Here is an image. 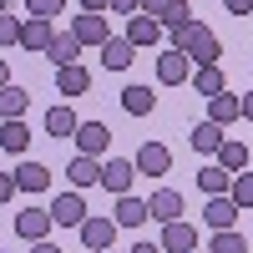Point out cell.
Listing matches in <instances>:
<instances>
[{
    "mask_svg": "<svg viewBox=\"0 0 253 253\" xmlns=\"http://www.w3.org/2000/svg\"><path fill=\"white\" fill-rule=\"evenodd\" d=\"M172 5V0H142V15H152V20H162V10Z\"/></svg>",
    "mask_w": 253,
    "mask_h": 253,
    "instance_id": "obj_37",
    "label": "cell"
},
{
    "mask_svg": "<svg viewBox=\"0 0 253 253\" xmlns=\"http://www.w3.org/2000/svg\"><path fill=\"white\" fill-rule=\"evenodd\" d=\"M122 112L126 117H152L157 112V91L152 86H126L122 91Z\"/></svg>",
    "mask_w": 253,
    "mask_h": 253,
    "instance_id": "obj_17",
    "label": "cell"
},
{
    "mask_svg": "<svg viewBox=\"0 0 253 253\" xmlns=\"http://www.w3.org/2000/svg\"><path fill=\"white\" fill-rule=\"evenodd\" d=\"M238 213H243V208L233 203V198H208V208H203V223L208 228H213V233H228V228H238Z\"/></svg>",
    "mask_w": 253,
    "mask_h": 253,
    "instance_id": "obj_8",
    "label": "cell"
},
{
    "mask_svg": "<svg viewBox=\"0 0 253 253\" xmlns=\"http://www.w3.org/2000/svg\"><path fill=\"white\" fill-rule=\"evenodd\" d=\"M172 51H182L193 66H218V36L203 26V20H187L182 31H172Z\"/></svg>",
    "mask_w": 253,
    "mask_h": 253,
    "instance_id": "obj_1",
    "label": "cell"
},
{
    "mask_svg": "<svg viewBox=\"0 0 253 253\" xmlns=\"http://www.w3.org/2000/svg\"><path fill=\"white\" fill-rule=\"evenodd\" d=\"M162 253H198V228L193 223H162Z\"/></svg>",
    "mask_w": 253,
    "mask_h": 253,
    "instance_id": "obj_10",
    "label": "cell"
},
{
    "mask_svg": "<svg viewBox=\"0 0 253 253\" xmlns=\"http://www.w3.org/2000/svg\"><path fill=\"white\" fill-rule=\"evenodd\" d=\"M198 187H203L208 198H223L228 187H233V172H223V167L213 162V167H203V172H198Z\"/></svg>",
    "mask_w": 253,
    "mask_h": 253,
    "instance_id": "obj_28",
    "label": "cell"
},
{
    "mask_svg": "<svg viewBox=\"0 0 253 253\" xmlns=\"http://www.w3.org/2000/svg\"><path fill=\"white\" fill-rule=\"evenodd\" d=\"M223 5L233 10V15H253V0H223Z\"/></svg>",
    "mask_w": 253,
    "mask_h": 253,
    "instance_id": "obj_38",
    "label": "cell"
},
{
    "mask_svg": "<svg viewBox=\"0 0 253 253\" xmlns=\"http://www.w3.org/2000/svg\"><path fill=\"white\" fill-rule=\"evenodd\" d=\"M20 26H26V20H15L10 10L0 15V46H20Z\"/></svg>",
    "mask_w": 253,
    "mask_h": 253,
    "instance_id": "obj_33",
    "label": "cell"
},
{
    "mask_svg": "<svg viewBox=\"0 0 253 253\" xmlns=\"http://www.w3.org/2000/svg\"><path fill=\"white\" fill-rule=\"evenodd\" d=\"M61 5H66V0H26V10H31V15H41V20H51Z\"/></svg>",
    "mask_w": 253,
    "mask_h": 253,
    "instance_id": "obj_34",
    "label": "cell"
},
{
    "mask_svg": "<svg viewBox=\"0 0 253 253\" xmlns=\"http://www.w3.org/2000/svg\"><path fill=\"white\" fill-rule=\"evenodd\" d=\"M76 126H81V117L61 101V107H46V132L51 137H76Z\"/></svg>",
    "mask_w": 253,
    "mask_h": 253,
    "instance_id": "obj_22",
    "label": "cell"
},
{
    "mask_svg": "<svg viewBox=\"0 0 253 253\" xmlns=\"http://www.w3.org/2000/svg\"><path fill=\"white\" fill-rule=\"evenodd\" d=\"M51 41H56V26H51V20L31 15L26 26H20V46H26V51H51Z\"/></svg>",
    "mask_w": 253,
    "mask_h": 253,
    "instance_id": "obj_14",
    "label": "cell"
},
{
    "mask_svg": "<svg viewBox=\"0 0 253 253\" xmlns=\"http://www.w3.org/2000/svg\"><path fill=\"white\" fill-rule=\"evenodd\" d=\"M243 117V101L233 96V91H223V96H213L208 101V122H218V126H233Z\"/></svg>",
    "mask_w": 253,
    "mask_h": 253,
    "instance_id": "obj_21",
    "label": "cell"
},
{
    "mask_svg": "<svg viewBox=\"0 0 253 253\" xmlns=\"http://www.w3.org/2000/svg\"><path fill=\"white\" fill-rule=\"evenodd\" d=\"M132 253H162V243H132Z\"/></svg>",
    "mask_w": 253,
    "mask_h": 253,
    "instance_id": "obj_41",
    "label": "cell"
},
{
    "mask_svg": "<svg viewBox=\"0 0 253 253\" xmlns=\"http://www.w3.org/2000/svg\"><path fill=\"white\" fill-rule=\"evenodd\" d=\"M86 213H91V208H86V198H81L76 187H71V193H61V198H51V218H56L61 228H81Z\"/></svg>",
    "mask_w": 253,
    "mask_h": 253,
    "instance_id": "obj_5",
    "label": "cell"
},
{
    "mask_svg": "<svg viewBox=\"0 0 253 253\" xmlns=\"http://www.w3.org/2000/svg\"><path fill=\"white\" fill-rule=\"evenodd\" d=\"M15 193H20V187H15V172H0V208H5Z\"/></svg>",
    "mask_w": 253,
    "mask_h": 253,
    "instance_id": "obj_35",
    "label": "cell"
},
{
    "mask_svg": "<svg viewBox=\"0 0 253 253\" xmlns=\"http://www.w3.org/2000/svg\"><path fill=\"white\" fill-rule=\"evenodd\" d=\"M66 177H71V187H76V193H81V187H96L101 182V157H71L66 162Z\"/></svg>",
    "mask_w": 253,
    "mask_h": 253,
    "instance_id": "obj_13",
    "label": "cell"
},
{
    "mask_svg": "<svg viewBox=\"0 0 253 253\" xmlns=\"http://www.w3.org/2000/svg\"><path fill=\"white\" fill-rule=\"evenodd\" d=\"M81 10H91V15H101V10H107V0H81Z\"/></svg>",
    "mask_w": 253,
    "mask_h": 253,
    "instance_id": "obj_40",
    "label": "cell"
},
{
    "mask_svg": "<svg viewBox=\"0 0 253 253\" xmlns=\"http://www.w3.org/2000/svg\"><path fill=\"white\" fill-rule=\"evenodd\" d=\"M10 86V71H5V61H0V91H5Z\"/></svg>",
    "mask_w": 253,
    "mask_h": 253,
    "instance_id": "obj_43",
    "label": "cell"
},
{
    "mask_svg": "<svg viewBox=\"0 0 253 253\" xmlns=\"http://www.w3.org/2000/svg\"><path fill=\"white\" fill-rule=\"evenodd\" d=\"M137 172L142 177H167L172 172V152H167L162 142H142L137 147Z\"/></svg>",
    "mask_w": 253,
    "mask_h": 253,
    "instance_id": "obj_7",
    "label": "cell"
},
{
    "mask_svg": "<svg viewBox=\"0 0 253 253\" xmlns=\"http://www.w3.org/2000/svg\"><path fill=\"white\" fill-rule=\"evenodd\" d=\"M71 36L81 41V46H107V41H112V26H107V15H91V10H81L76 20H71Z\"/></svg>",
    "mask_w": 253,
    "mask_h": 253,
    "instance_id": "obj_3",
    "label": "cell"
},
{
    "mask_svg": "<svg viewBox=\"0 0 253 253\" xmlns=\"http://www.w3.org/2000/svg\"><path fill=\"white\" fill-rule=\"evenodd\" d=\"M238 101H243V117L253 122V91H248V96H238Z\"/></svg>",
    "mask_w": 253,
    "mask_h": 253,
    "instance_id": "obj_42",
    "label": "cell"
},
{
    "mask_svg": "<svg viewBox=\"0 0 253 253\" xmlns=\"http://www.w3.org/2000/svg\"><path fill=\"white\" fill-rule=\"evenodd\" d=\"M56 91H61V96H86V91H91V76L81 71V66H61V71H56Z\"/></svg>",
    "mask_w": 253,
    "mask_h": 253,
    "instance_id": "obj_25",
    "label": "cell"
},
{
    "mask_svg": "<svg viewBox=\"0 0 253 253\" xmlns=\"http://www.w3.org/2000/svg\"><path fill=\"white\" fill-rule=\"evenodd\" d=\"M208 253H248V243H243L238 228H228V233H213V248Z\"/></svg>",
    "mask_w": 253,
    "mask_h": 253,
    "instance_id": "obj_32",
    "label": "cell"
},
{
    "mask_svg": "<svg viewBox=\"0 0 253 253\" xmlns=\"http://www.w3.org/2000/svg\"><path fill=\"white\" fill-rule=\"evenodd\" d=\"M31 107V91H20V86H5L0 91V122H20Z\"/></svg>",
    "mask_w": 253,
    "mask_h": 253,
    "instance_id": "obj_27",
    "label": "cell"
},
{
    "mask_svg": "<svg viewBox=\"0 0 253 253\" xmlns=\"http://www.w3.org/2000/svg\"><path fill=\"white\" fill-rule=\"evenodd\" d=\"M26 147H31V126H26V122H0V152L20 157Z\"/></svg>",
    "mask_w": 253,
    "mask_h": 253,
    "instance_id": "obj_23",
    "label": "cell"
},
{
    "mask_svg": "<svg viewBox=\"0 0 253 253\" xmlns=\"http://www.w3.org/2000/svg\"><path fill=\"white\" fill-rule=\"evenodd\" d=\"M228 198H233L243 213L253 208V172H233V187H228Z\"/></svg>",
    "mask_w": 253,
    "mask_h": 253,
    "instance_id": "obj_31",
    "label": "cell"
},
{
    "mask_svg": "<svg viewBox=\"0 0 253 253\" xmlns=\"http://www.w3.org/2000/svg\"><path fill=\"white\" fill-rule=\"evenodd\" d=\"M107 10H122V15H126V20H132V15H137V10H142V0H107Z\"/></svg>",
    "mask_w": 253,
    "mask_h": 253,
    "instance_id": "obj_36",
    "label": "cell"
},
{
    "mask_svg": "<svg viewBox=\"0 0 253 253\" xmlns=\"http://www.w3.org/2000/svg\"><path fill=\"white\" fill-rule=\"evenodd\" d=\"M132 177H137V162L132 157H107L101 162V187H107V193H132Z\"/></svg>",
    "mask_w": 253,
    "mask_h": 253,
    "instance_id": "obj_4",
    "label": "cell"
},
{
    "mask_svg": "<svg viewBox=\"0 0 253 253\" xmlns=\"http://www.w3.org/2000/svg\"><path fill=\"white\" fill-rule=\"evenodd\" d=\"M112 213H117V228H142L147 218H152L147 213V198H132V193H122Z\"/></svg>",
    "mask_w": 253,
    "mask_h": 253,
    "instance_id": "obj_15",
    "label": "cell"
},
{
    "mask_svg": "<svg viewBox=\"0 0 253 253\" xmlns=\"http://www.w3.org/2000/svg\"><path fill=\"white\" fill-rule=\"evenodd\" d=\"M51 213H46V208H20V213H15V233L20 238H26V243H41V238H46L51 233Z\"/></svg>",
    "mask_w": 253,
    "mask_h": 253,
    "instance_id": "obj_9",
    "label": "cell"
},
{
    "mask_svg": "<svg viewBox=\"0 0 253 253\" xmlns=\"http://www.w3.org/2000/svg\"><path fill=\"white\" fill-rule=\"evenodd\" d=\"M223 132H228V126H218V122H198V126H193V152H203V157H218V147L228 142Z\"/></svg>",
    "mask_w": 253,
    "mask_h": 253,
    "instance_id": "obj_18",
    "label": "cell"
},
{
    "mask_svg": "<svg viewBox=\"0 0 253 253\" xmlns=\"http://www.w3.org/2000/svg\"><path fill=\"white\" fill-rule=\"evenodd\" d=\"M126 41H132V46H157V41H162V26H157V20L152 15H132V20H126Z\"/></svg>",
    "mask_w": 253,
    "mask_h": 253,
    "instance_id": "obj_20",
    "label": "cell"
},
{
    "mask_svg": "<svg viewBox=\"0 0 253 253\" xmlns=\"http://www.w3.org/2000/svg\"><path fill=\"white\" fill-rule=\"evenodd\" d=\"M193 91L213 101V96H223V91H228V81H223V71H218V66H198V71H193Z\"/></svg>",
    "mask_w": 253,
    "mask_h": 253,
    "instance_id": "obj_26",
    "label": "cell"
},
{
    "mask_svg": "<svg viewBox=\"0 0 253 253\" xmlns=\"http://www.w3.org/2000/svg\"><path fill=\"white\" fill-rule=\"evenodd\" d=\"M15 187H20V193H46V187H51V167L20 162V167H15Z\"/></svg>",
    "mask_w": 253,
    "mask_h": 253,
    "instance_id": "obj_19",
    "label": "cell"
},
{
    "mask_svg": "<svg viewBox=\"0 0 253 253\" xmlns=\"http://www.w3.org/2000/svg\"><path fill=\"white\" fill-rule=\"evenodd\" d=\"M76 233H81V248H86V253H112V243H117V218H96V213H91Z\"/></svg>",
    "mask_w": 253,
    "mask_h": 253,
    "instance_id": "obj_2",
    "label": "cell"
},
{
    "mask_svg": "<svg viewBox=\"0 0 253 253\" xmlns=\"http://www.w3.org/2000/svg\"><path fill=\"white\" fill-rule=\"evenodd\" d=\"M31 253H61V248H56L51 238H41V243H31Z\"/></svg>",
    "mask_w": 253,
    "mask_h": 253,
    "instance_id": "obj_39",
    "label": "cell"
},
{
    "mask_svg": "<svg viewBox=\"0 0 253 253\" xmlns=\"http://www.w3.org/2000/svg\"><path fill=\"white\" fill-rule=\"evenodd\" d=\"M213 162L223 167V172H243V167H248V147H243V142H223Z\"/></svg>",
    "mask_w": 253,
    "mask_h": 253,
    "instance_id": "obj_29",
    "label": "cell"
},
{
    "mask_svg": "<svg viewBox=\"0 0 253 253\" xmlns=\"http://www.w3.org/2000/svg\"><path fill=\"white\" fill-rule=\"evenodd\" d=\"M157 81H162V86L193 81V61H187L182 51H162V56H157Z\"/></svg>",
    "mask_w": 253,
    "mask_h": 253,
    "instance_id": "obj_11",
    "label": "cell"
},
{
    "mask_svg": "<svg viewBox=\"0 0 253 253\" xmlns=\"http://www.w3.org/2000/svg\"><path fill=\"white\" fill-rule=\"evenodd\" d=\"M76 147H81V157H107L112 126H107V122H81V126H76Z\"/></svg>",
    "mask_w": 253,
    "mask_h": 253,
    "instance_id": "obj_6",
    "label": "cell"
},
{
    "mask_svg": "<svg viewBox=\"0 0 253 253\" xmlns=\"http://www.w3.org/2000/svg\"><path fill=\"white\" fill-rule=\"evenodd\" d=\"M132 56H137L132 41H126V36H112L107 46H101V66H107V71H126V66H132Z\"/></svg>",
    "mask_w": 253,
    "mask_h": 253,
    "instance_id": "obj_16",
    "label": "cell"
},
{
    "mask_svg": "<svg viewBox=\"0 0 253 253\" xmlns=\"http://www.w3.org/2000/svg\"><path fill=\"white\" fill-rule=\"evenodd\" d=\"M147 213H152L157 223H177L182 218V193L177 187H157V193L147 198Z\"/></svg>",
    "mask_w": 253,
    "mask_h": 253,
    "instance_id": "obj_12",
    "label": "cell"
},
{
    "mask_svg": "<svg viewBox=\"0 0 253 253\" xmlns=\"http://www.w3.org/2000/svg\"><path fill=\"white\" fill-rule=\"evenodd\" d=\"M0 15H5V0H0Z\"/></svg>",
    "mask_w": 253,
    "mask_h": 253,
    "instance_id": "obj_44",
    "label": "cell"
},
{
    "mask_svg": "<svg viewBox=\"0 0 253 253\" xmlns=\"http://www.w3.org/2000/svg\"><path fill=\"white\" fill-rule=\"evenodd\" d=\"M81 51H86V46H81L71 31H56V41H51V61H56V71H61V66H76Z\"/></svg>",
    "mask_w": 253,
    "mask_h": 253,
    "instance_id": "obj_24",
    "label": "cell"
},
{
    "mask_svg": "<svg viewBox=\"0 0 253 253\" xmlns=\"http://www.w3.org/2000/svg\"><path fill=\"white\" fill-rule=\"evenodd\" d=\"M187 20H193V5H187V0H172V5L162 10V20H157V26H162V31H182Z\"/></svg>",
    "mask_w": 253,
    "mask_h": 253,
    "instance_id": "obj_30",
    "label": "cell"
}]
</instances>
